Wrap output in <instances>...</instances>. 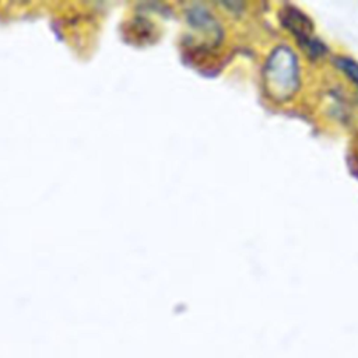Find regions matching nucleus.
Masks as SVG:
<instances>
[{"label": "nucleus", "mask_w": 358, "mask_h": 358, "mask_svg": "<svg viewBox=\"0 0 358 358\" xmlns=\"http://www.w3.org/2000/svg\"><path fill=\"white\" fill-rule=\"evenodd\" d=\"M263 80L268 95L275 101H287L299 90V59L288 45H277L268 53L263 67Z\"/></svg>", "instance_id": "nucleus-1"}, {"label": "nucleus", "mask_w": 358, "mask_h": 358, "mask_svg": "<svg viewBox=\"0 0 358 358\" xmlns=\"http://www.w3.org/2000/svg\"><path fill=\"white\" fill-rule=\"evenodd\" d=\"M278 18L281 21V25L294 36L295 41H301L306 36L313 35V22L312 20L299 8L294 6H285L280 14Z\"/></svg>", "instance_id": "nucleus-2"}, {"label": "nucleus", "mask_w": 358, "mask_h": 358, "mask_svg": "<svg viewBox=\"0 0 358 358\" xmlns=\"http://www.w3.org/2000/svg\"><path fill=\"white\" fill-rule=\"evenodd\" d=\"M296 43H298V48L303 52V55L313 62L324 59L329 53L327 45L315 35H310L301 41H296Z\"/></svg>", "instance_id": "nucleus-3"}, {"label": "nucleus", "mask_w": 358, "mask_h": 358, "mask_svg": "<svg viewBox=\"0 0 358 358\" xmlns=\"http://www.w3.org/2000/svg\"><path fill=\"white\" fill-rule=\"evenodd\" d=\"M333 66L358 88V60L348 55H336L331 57Z\"/></svg>", "instance_id": "nucleus-4"}, {"label": "nucleus", "mask_w": 358, "mask_h": 358, "mask_svg": "<svg viewBox=\"0 0 358 358\" xmlns=\"http://www.w3.org/2000/svg\"><path fill=\"white\" fill-rule=\"evenodd\" d=\"M357 98H358V94H357Z\"/></svg>", "instance_id": "nucleus-5"}]
</instances>
